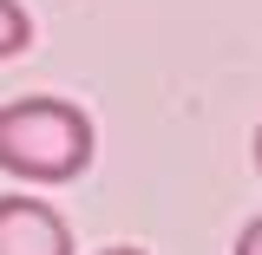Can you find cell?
<instances>
[{"label":"cell","instance_id":"1","mask_svg":"<svg viewBox=\"0 0 262 255\" xmlns=\"http://www.w3.org/2000/svg\"><path fill=\"white\" fill-rule=\"evenodd\" d=\"M85 164H92V118L72 98L0 105V170L27 183H72Z\"/></svg>","mask_w":262,"mask_h":255},{"label":"cell","instance_id":"2","mask_svg":"<svg viewBox=\"0 0 262 255\" xmlns=\"http://www.w3.org/2000/svg\"><path fill=\"white\" fill-rule=\"evenodd\" d=\"M0 255H72V229L39 196H0Z\"/></svg>","mask_w":262,"mask_h":255},{"label":"cell","instance_id":"3","mask_svg":"<svg viewBox=\"0 0 262 255\" xmlns=\"http://www.w3.org/2000/svg\"><path fill=\"white\" fill-rule=\"evenodd\" d=\"M27 39H33L27 7H20V0H0V59H13V53H20Z\"/></svg>","mask_w":262,"mask_h":255},{"label":"cell","instance_id":"4","mask_svg":"<svg viewBox=\"0 0 262 255\" xmlns=\"http://www.w3.org/2000/svg\"><path fill=\"white\" fill-rule=\"evenodd\" d=\"M236 255H262V216H249V223H243V236H236Z\"/></svg>","mask_w":262,"mask_h":255},{"label":"cell","instance_id":"5","mask_svg":"<svg viewBox=\"0 0 262 255\" xmlns=\"http://www.w3.org/2000/svg\"><path fill=\"white\" fill-rule=\"evenodd\" d=\"M105 255H144V249H131V242H118V249H105Z\"/></svg>","mask_w":262,"mask_h":255},{"label":"cell","instance_id":"6","mask_svg":"<svg viewBox=\"0 0 262 255\" xmlns=\"http://www.w3.org/2000/svg\"><path fill=\"white\" fill-rule=\"evenodd\" d=\"M249 151H256V170H262V125H256V144H249Z\"/></svg>","mask_w":262,"mask_h":255}]
</instances>
